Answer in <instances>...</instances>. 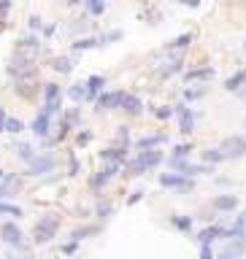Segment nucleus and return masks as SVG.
<instances>
[{
	"mask_svg": "<svg viewBox=\"0 0 246 259\" xmlns=\"http://www.w3.org/2000/svg\"><path fill=\"white\" fill-rule=\"evenodd\" d=\"M200 259H214V254H211V246H200Z\"/></svg>",
	"mask_w": 246,
	"mask_h": 259,
	"instance_id": "43",
	"label": "nucleus"
},
{
	"mask_svg": "<svg viewBox=\"0 0 246 259\" xmlns=\"http://www.w3.org/2000/svg\"><path fill=\"white\" fill-rule=\"evenodd\" d=\"M92 46H98V38H78V41H73V51H87Z\"/></svg>",
	"mask_w": 246,
	"mask_h": 259,
	"instance_id": "29",
	"label": "nucleus"
},
{
	"mask_svg": "<svg viewBox=\"0 0 246 259\" xmlns=\"http://www.w3.org/2000/svg\"><path fill=\"white\" fill-rule=\"evenodd\" d=\"M122 38V30H108V32H103L100 38H98V46H106L108 41H119Z\"/></svg>",
	"mask_w": 246,
	"mask_h": 259,
	"instance_id": "31",
	"label": "nucleus"
},
{
	"mask_svg": "<svg viewBox=\"0 0 246 259\" xmlns=\"http://www.w3.org/2000/svg\"><path fill=\"white\" fill-rule=\"evenodd\" d=\"M203 95H206L203 86H195V89H187V92H184V97H187V100H198V97H203Z\"/></svg>",
	"mask_w": 246,
	"mask_h": 259,
	"instance_id": "36",
	"label": "nucleus"
},
{
	"mask_svg": "<svg viewBox=\"0 0 246 259\" xmlns=\"http://www.w3.org/2000/svg\"><path fill=\"white\" fill-rule=\"evenodd\" d=\"M11 8V3H8V0H3V3H0V14H3V11H8Z\"/></svg>",
	"mask_w": 246,
	"mask_h": 259,
	"instance_id": "48",
	"label": "nucleus"
},
{
	"mask_svg": "<svg viewBox=\"0 0 246 259\" xmlns=\"http://www.w3.org/2000/svg\"><path fill=\"white\" fill-rule=\"evenodd\" d=\"M54 154H36V159L30 162V173L32 176H46V173L54 170Z\"/></svg>",
	"mask_w": 246,
	"mask_h": 259,
	"instance_id": "7",
	"label": "nucleus"
},
{
	"mask_svg": "<svg viewBox=\"0 0 246 259\" xmlns=\"http://www.w3.org/2000/svg\"><path fill=\"white\" fill-rule=\"evenodd\" d=\"M244 127H246V119H244Z\"/></svg>",
	"mask_w": 246,
	"mask_h": 259,
	"instance_id": "50",
	"label": "nucleus"
},
{
	"mask_svg": "<svg viewBox=\"0 0 246 259\" xmlns=\"http://www.w3.org/2000/svg\"><path fill=\"white\" fill-rule=\"evenodd\" d=\"M0 238H3L8 246H14V249H22L24 251V241H22V230L16 227L14 222H6L3 227H0Z\"/></svg>",
	"mask_w": 246,
	"mask_h": 259,
	"instance_id": "5",
	"label": "nucleus"
},
{
	"mask_svg": "<svg viewBox=\"0 0 246 259\" xmlns=\"http://www.w3.org/2000/svg\"><path fill=\"white\" fill-rule=\"evenodd\" d=\"M219 238V227H208V230H203L200 235H198V243L200 246H211Z\"/></svg>",
	"mask_w": 246,
	"mask_h": 259,
	"instance_id": "26",
	"label": "nucleus"
},
{
	"mask_svg": "<svg viewBox=\"0 0 246 259\" xmlns=\"http://www.w3.org/2000/svg\"><path fill=\"white\" fill-rule=\"evenodd\" d=\"M178 70H182V54H174L168 62L162 65V68H160V73H162V76H174V73H178Z\"/></svg>",
	"mask_w": 246,
	"mask_h": 259,
	"instance_id": "22",
	"label": "nucleus"
},
{
	"mask_svg": "<svg viewBox=\"0 0 246 259\" xmlns=\"http://www.w3.org/2000/svg\"><path fill=\"white\" fill-rule=\"evenodd\" d=\"M87 8L92 11V14H103V11H106V3H100V0H90Z\"/></svg>",
	"mask_w": 246,
	"mask_h": 259,
	"instance_id": "38",
	"label": "nucleus"
},
{
	"mask_svg": "<svg viewBox=\"0 0 246 259\" xmlns=\"http://www.w3.org/2000/svg\"><path fill=\"white\" fill-rule=\"evenodd\" d=\"M68 97H70L73 103H82V100H87V84H84V81L73 84L70 89H68Z\"/></svg>",
	"mask_w": 246,
	"mask_h": 259,
	"instance_id": "23",
	"label": "nucleus"
},
{
	"mask_svg": "<svg viewBox=\"0 0 246 259\" xmlns=\"http://www.w3.org/2000/svg\"><path fill=\"white\" fill-rule=\"evenodd\" d=\"M92 232H95V227H78V230L70 232V238H73V243H82L87 235H92Z\"/></svg>",
	"mask_w": 246,
	"mask_h": 259,
	"instance_id": "32",
	"label": "nucleus"
},
{
	"mask_svg": "<svg viewBox=\"0 0 246 259\" xmlns=\"http://www.w3.org/2000/svg\"><path fill=\"white\" fill-rule=\"evenodd\" d=\"M122 97H124V89H116V92H100L98 95V111H114L122 105Z\"/></svg>",
	"mask_w": 246,
	"mask_h": 259,
	"instance_id": "6",
	"label": "nucleus"
},
{
	"mask_svg": "<svg viewBox=\"0 0 246 259\" xmlns=\"http://www.w3.org/2000/svg\"><path fill=\"white\" fill-rule=\"evenodd\" d=\"M41 49V38L38 35H28L16 43V54H28V57H36V51Z\"/></svg>",
	"mask_w": 246,
	"mask_h": 259,
	"instance_id": "10",
	"label": "nucleus"
},
{
	"mask_svg": "<svg viewBox=\"0 0 246 259\" xmlns=\"http://www.w3.org/2000/svg\"><path fill=\"white\" fill-rule=\"evenodd\" d=\"M0 203H3V200H0Z\"/></svg>",
	"mask_w": 246,
	"mask_h": 259,
	"instance_id": "53",
	"label": "nucleus"
},
{
	"mask_svg": "<svg viewBox=\"0 0 246 259\" xmlns=\"http://www.w3.org/2000/svg\"><path fill=\"white\" fill-rule=\"evenodd\" d=\"M57 227H60V219L57 216H44V219H38V224H36V230H32V241L36 243H49L52 238L57 235Z\"/></svg>",
	"mask_w": 246,
	"mask_h": 259,
	"instance_id": "3",
	"label": "nucleus"
},
{
	"mask_svg": "<svg viewBox=\"0 0 246 259\" xmlns=\"http://www.w3.org/2000/svg\"><path fill=\"white\" fill-rule=\"evenodd\" d=\"M236 95H238V97H241V100L246 103V86H241V89H238V92H236Z\"/></svg>",
	"mask_w": 246,
	"mask_h": 259,
	"instance_id": "47",
	"label": "nucleus"
},
{
	"mask_svg": "<svg viewBox=\"0 0 246 259\" xmlns=\"http://www.w3.org/2000/svg\"><path fill=\"white\" fill-rule=\"evenodd\" d=\"M111 211H114V208H111L108 203H100V205H98V219H108Z\"/></svg>",
	"mask_w": 246,
	"mask_h": 259,
	"instance_id": "39",
	"label": "nucleus"
},
{
	"mask_svg": "<svg viewBox=\"0 0 246 259\" xmlns=\"http://www.w3.org/2000/svg\"><path fill=\"white\" fill-rule=\"evenodd\" d=\"M244 51H246V43H244Z\"/></svg>",
	"mask_w": 246,
	"mask_h": 259,
	"instance_id": "52",
	"label": "nucleus"
},
{
	"mask_svg": "<svg viewBox=\"0 0 246 259\" xmlns=\"http://www.w3.org/2000/svg\"><path fill=\"white\" fill-rule=\"evenodd\" d=\"M22 189V181H19L16 176H6L3 178V187H0V200H6V197H11L14 192Z\"/></svg>",
	"mask_w": 246,
	"mask_h": 259,
	"instance_id": "15",
	"label": "nucleus"
},
{
	"mask_svg": "<svg viewBox=\"0 0 246 259\" xmlns=\"http://www.w3.org/2000/svg\"><path fill=\"white\" fill-rule=\"evenodd\" d=\"M3 178H6V173H3V170H0V181H3Z\"/></svg>",
	"mask_w": 246,
	"mask_h": 259,
	"instance_id": "49",
	"label": "nucleus"
},
{
	"mask_svg": "<svg viewBox=\"0 0 246 259\" xmlns=\"http://www.w3.org/2000/svg\"><path fill=\"white\" fill-rule=\"evenodd\" d=\"M119 108H122V111H128V114H132V116H136V114H141L144 103L138 100L136 95H130V92H124V97H122V105H119Z\"/></svg>",
	"mask_w": 246,
	"mask_h": 259,
	"instance_id": "16",
	"label": "nucleus"
},
{
	"mask_svg": "<svg viewBox=\"0 0 246 259\" xmlns=\"http://www.w3.org/2000/svg\"><path fill=\"white\" fill-rule=\"evenodd\" d=\"M184 78H187V81H208V78H214V68H195Z\"/></svg>",
	"mask_w": 246,
	"mask_h": 259,
	"instance_id": "21",
	"label": "nucleus"
},
{
	"mask_svg": "<svg viewBox=\"0 0 246 259\" xmlns=\"http://www.w3.org/2000/svg\"><path fill=\"white\" fill-rule=\"evenodd\" d=\"M49 127H52V119L44 114V111H38V116L32 119V132H36L38 138H46L49 135Z\"/></svg>",
	"mask_w": 246,
	"mask_h": 259,
	"instance_id": "13",
	"label": "nucleus"
},
{
	"mask_svg": "<svg viewBox=\"0 0 246 259\" xmlns=\"http://www.w3.org/2000/svg\"><path fill=\"white\" fill-rule=\"evenodd\" d=\"M219 154L224 159H241L246 157V138L244 135H230L219 143Z\"/></svg>",
	"mask_w": 246,
	"mask_h": 259,
	"instance_id": "2",
	"label": "nucleus"
},
{
	"mask_svg": "<svg viewBox=\"0 0 246 259\" xmlns=\"http://www.w3.org/2000/svg\"><path fill=\"white\" fill-rule=\"evenodd\" d=\"M165 141H168V135L157 132V135H144V138H141V141H138L136 146H138L141 151H152V149H157V146H160V143H165Z\"/></svg>",
	"mask_w": 246,
	"mask_h": 259,
	"instance_id": "14",
	"label": "nucleus"
},
{
	"mask_svg": "<svg viewBox=\"0 0 246 259\" xmlns=\"http://www.w3.org/2000/svg\"><path fill=\"white\" fill-rule=\"evenodd\" d=\"M128 138H130V127H124V124H122V127H119V141L128 143Z\"/></svg>",
	"mask_w": 246,
	"mask_h": 259,
	"instance_id": "44",
	"label": "nucleus"
},
{
	"mask_svg": "<svg viewBox=\"0 0 246 259\" xmlns=\"http://www.w3.org/2000/svg\"><path fill=\"white\" fill-rule=\"evenodd\" d=\"M0 216H22V208H16V205H8V203H0Z\"/></svg>",
	"mask_w": 246,
	"mask_h": 259,
	"instance_id": "34",
	"label": "nucleus"
},
{
	"mask_svg": "<svg viewBox=\"0 0 246 259\" xmlns=\"http://www.w3.org/2000/svg\"><path fill=\"white\" fill-rule=\"evenodd\" d=\"M6 119H8V116H6V111H3V105H0V130H3V127H6Z\"/></svg>",
	"mask_w": 246,
	"mask_h": 259,
	"instance_id": "46",
	"label": "nucleus"
},
{
	"mask_svg": "<svg viewBox=\"0 0 246 259\" xmlns=\"http://www.w3.org/2000/svg\"><path fill=\"white\" fill-rule=\"evenodd\" d=\"M103 159H106V162H111V165H119V168H122L124 159H128V149H106V151H103Z\"/></svg>",
	"mask_w": 246,
	"mask_h": 259,
	"instance_id": "17",
	"label": "nucleus"
},
{
	"mask_svg": "<svg viewBox=\"0 0 246 259\" xmlns=\"http://www.w3.org/2000/svg\"><path fill=\"white\" fill-rule=\"evenodd\" d=\"M22 130H24V122H19V119H6L3 132H14V135H19Z\"/></svg>",
	"mask_w": 246,
	"mask_h": 259,
	"instance_id": "30",
	"label": "nucleus"
},
{
	"mask_svg": "<svg viewBox=\"0 0 246 259\" xmlns=\"http://www.w3.org/2000/svg\"><path fill=\"white\" fill-rule=\"evenodd\" d=\"M236 224H238V235L246 241V211H244L241 216H236Z\"/></svg>",
	"mask_w": 246,
	"mask_h": 259,
	"instance_id": "37",
	"label": "nucleus"
},
{
	"mask_svg": "<svg viewBox=\"0 0 246 259\" xmlns=\"http://www.w3.org/2000/svg\"><path fill=\"white\" fill-rule=\"evenodd\" d=\"M16 154H19V159H24V162L30 165L32 159H36V154H38V151L32 149L30 143H16Z\"/></svg>",
	"mask_w": 246,
	"mask_h": 259,
	"instance_id": "25",
	"label": "nucleus"
},
{
	"mask_svg": "<svg viewBox=\"0 0 246 259\" xmlns=\"http://www.w3.org/2000/svg\"><path fill=\"white\" fill-rule=\"evenodd\" d=\"M154 116H157V119H168V116H174V108L162 105V108H157V111H154Z\"/></svg>",
	"mask_w": 246,
	"mask_h": 259,
	"instance_id": "40",
	"label": "nucleus"
},
{
	"mask_svg": "<svg viewBox=\"0 0 246 259\" xmlns=\"http://www.w3.org/2000/svg\"><path fill=\"white\" fill-rule=\"evenodd\" d=\"M170 224H174L176 230H190L192 227V216H174V219H170Z\"/></svg>",
	"mask_w": 246,
	"mask_h": 259,
	"instance_id": "33",
	"label": "nucleus"
},
{
	"mask_svg": "<svg viewBox=\"0 0 246 259\" xmlns=\"http://www.w3.org/2000/svg\"><path fill=\"white\" fill-rule=\"evenodd\" d=\"M73 65H76V62H73L70 57H54V59H52V68H54L57 73H70Z\"/></svg>",
	"mask_w": 246,
	"mask_h": 259,
	"instance_id": "24",
	"label": "nucleus"
},
{
	"mask_svg": "<svg viewBox=\"0 0 246 259\" xmlns=\"http://www.w3.org/2000/svg\"><path fill=\"white\" fill-rule=\"evenodd\" d=\"M162 162V154H160L157 149H152V151H138L136 159L130 162V176H141V173L146 170H152V168H157V165Z\"/></svg>",
	"mask_w": 246,
	"mask_h": 259,
	"instance_id": "1",
	"label": "nucleus"
},
{
	"mask_svg": "<svg viewBox=\"0 0 246 259\" xmlns=\"http://www.w3.org/2000/svg\"><path fill=\"white\" fill-rule=\"evenodd\" d=\"M190 41H192V35H190V32H184V35L174 38V41L165 46V51H170V54H178L182 49H187V46H190Z\"/></svg>",
	"mask_w": 246,
	"mask_h": 259,
	"instance_id": "19",
	"label": "nucleus"
},
{
	"mask_svg": "<svg viewBox=\"0 0 246 259\" xmlns=\"http://www.w3.org/2000/svg\"><path fill=\"white\" fill-rule=\"evenodd\" d=\"M28 24H30V30H41V27H44L41 16H30V19H28Z\"/></svg>",
	"mask_w": 246,
	"mask_h": 259,
	"instance_id": "41",
	"label": "nucleus"
},
{
	"mask_svg": "<svg viewBox=\"0 0 246 259\" xmlns=\"http://www.w3.org/2000/svg\"><path fill=\"white\" fill-rule=\"evenodd\" d=\"M190 151H192V146H190V143H182V146H176V149H174L170 159H187V157H190Z\"/></svg>",
	"mask_w": 246,
	"mask_h": 259,
	"instance_id": "35",
	"label": "nucleus"
},
{
	"mask_svg": "<svg viewBox=\"0 0 246 259\" xmlns=\"http://www.w3.org/2000/svg\"><path fill=\"white\" fill-rule=\"evenodd\" d=\"M8 259H16V257H8Z\"/></svg>",
	"mask_w": 246,
	"mask_h": 259,
	"instance_id": "51",
	"label": "nucleus"
},
{
	"mask_svg": "<svg viewBox=\"0 0 246 259\" xmlns=\"http://www.w3.org/2000/svg\"><path fill=\"white\" fill-rule=\"evenodd\" d=\"M44 97H46V103H54V100H62V92H60L57 84H46Z\"/></svg>",
	"mask_w": 246,
	"mask_h": 259,
	"instance_id": "27",
	"label": "nucleus"
},
{
	"mask_svg": "<svg viewBox=\"0 0 246 259\" xmlns=\"http://www.w3.org/2000/svg\"><path fill=\"white\" fill-rule=\"evenodd\" d=\"M176 114H178V130H182L184 135H190V132L195 130V114H192L187 105H178Z\"/></svg>",
	"mask_w": 246,
	"mask_h": 259,
	"instance_id": "9",
	"label": "nucleus"
},
{
	"mask_svg": "<svg viewBox=\"0 0 246 259\" xmlns=\"http://www.w3.org/2000/svg\"><path fill=\"white\" fill-rule=\"evenodd\" d=\"M241 86H246V70H238L236 76H230L228 81H224V89L228 92H238Z\"/></svg>",
	"mask_w": 246,
	"mask_h": 259,
	"instance_id": "20",
	"label": "nucleus"
},
{
	"mask_svg": "<svg viewBox=\"0 0 246 259\" xmlns=\"http://www.w3.org/2000/svg\"><path fill=\"white\" fill-rule=\"evenodd\" d=\"M203 159H206V165H211V168H214L216 162H224V157L219 154V149H206L203 151Z\"/></svg>",
	"mask_w": 246,
	"mask_h": 259,
	"instance_id": "28",
	"label": "nucleus"
},
{
	"mask_svg": "<svg viewBox=\"0 0 246 259\" xmlns=\"http://www.w3.org/2000/svg\"><path fill=\"white\" fill-rule=\"evenodd\" d=\"M214 208L222 211V214H230V211L238 208V197L236 195H219V197H214Z\"/></svg>",
	"mask_w": 246,
	"mask_h": 259,
	"instance_id": "12",
	"label": "nucleus"
},
{
	"mask_svg": "<svg viewBox=\"0 0 246 259\" xmlns=\"http://www.w3.org/2000/svg\"><path fill=\"white\" fill-rule=\"evenodd\" d=\"M84 84H87V97H98L103 92V86H106V78L103 76H90Z\"/></svg>",
	"mask_w": 246,
	"mask_h": 259,
	"instance_id": "18",
	"label": "nucleus"
},
{
	"mask_svg": "<svg viewBox=\"0 0 246 259\" xmlns=\"http://www.w3.org/2000/svg\"><path fill=\"white\" fill-rule=\"evenodd\" d=\"M78 173V162H76V157H70V176H76Z\"/></svg>",
	"mask_w": 246,
	"mask_h": 259,
	"instance_id": "45",
	"label": "nucleus"
},
{
	"mask_svg": "<svg viewBox=\"0 0 246 259\" xmlns=\"http://www.w3.org/2000/svg\"><path fill=\"white\" fill-rule=\"evenodd\" d=\"M244 251H246V241H241V238H232V241H224L219 257H214V259H238Z\"/></svg>",
	"mask_w": 246,
	"mask_h": 259,
	"instance_id": "8",
	"label": "nucleus"
},
{
	"mask_svg": "<svg viewBox=\"0 0 246 259\" xmlns=\"http://www.w3.org/2000/svg\"><path fill=\"white\" fill-rule=\"evenodd\" d=\"M116 170H119V165H111V162H106V168H103L100 173H98L95 178H92V187H95V189L106 187V184H108L111 178H114V173H116Z\"/></svg>",
	"mask_w": 246,
	"mask_h": 259,
	"instance_id": "11",
	"label": "nucleus"
},
{
	"mask_svg": "<svg viewBox=\"0 0 246 259\" xmlns=\"http://www.w3.org/2000/svg\"><path fill=\"white\" fill-rule=\"evenodd\" d=\"M141 197H144V192H141V189H136V192H132V195H130V200H128V205H136L138 200H141Z\"/></svg>",
	"mask_w": 246,
	"mask_h": 259,
	"instance_id": "42",
	"label": "nucleus"
},
{
	"mask_svg": "<svg viewBox=\"0 0 246 259\" xmlns=\"http://www.w3.org/2000/svg\"><path fill=\"white\" fill-rule=\"evenodd\" d=\"M160 184L168 189H176V192H190L192 189V178L182 176V173H162L160 176Z\"/></svg>",
	"mask_w": 246,
	"mask_h": 259,
	"instance_id": "4",
	"label": "nucleus"
}]
</instances>
